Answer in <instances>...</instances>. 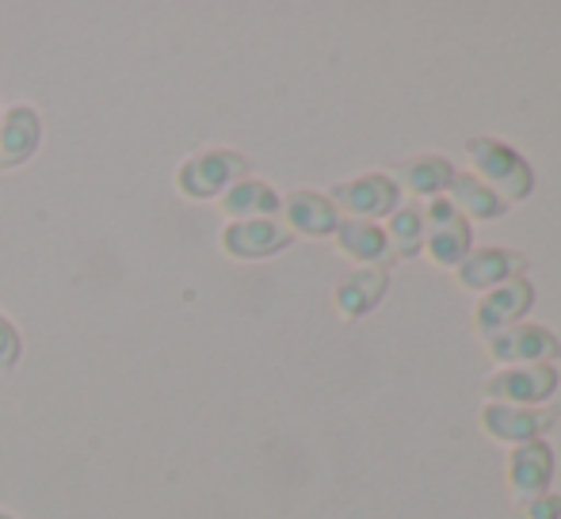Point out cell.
Masks as SVG:
<instances>
[{
	"label": "cell",
	"mask_w": 561,
	"mask_h": 519,
	"mask_svg": "<svg viewBox=\"0 0 561 519\" xmlns=\"http://www.w3.org/2000/svg\"><path fill=\"white\" fill-rule=\"evenodd\" d=\"M20 356H23V336H20V328H15V321L8 318V313H0V374L15 371Z\"/></svg>",
	"instance_id": "8992f818"
},
{
	"label": "cell",
	"mask_w": 561,
	"mask_h": 519,
	"mask_svg": "<svg viewBox=\"0 0 561 519\" xmlns=\"http://www.w3.org/2000/svg\"><path fill=\"white\" fill-rule=\"evenodd\" d=\"M43 146V115L31 104H12L0 112V172L27 164Z\"/></svg>",
	"instance_id": "7a4b0ae2"
},
{
	"label": "cell",
	"mask_w": 561,
	"mask_h": 519,
	"mask_svg": "<svg viewBox=\"0 0 561 519\" xmlns=\"http://www.w3.org/2000/svg\"><path fill=\"white\" fill-rule=\"evenodd\" d=\"M290 241V233H283L279 226L252 218V222H229L222 230V249L237 260H256L267 253H279Z\"/></svg>",
	"instance_id": "3957f363"
},
{
	"label": "cell",
	"mask_w": 561,
	"mask_h": 519,
	"mask_svg": "<svg viewBox=\"0 0 561 519\" xmlns=\"http://www.w3.org/2000/svg\"><path fill=\"white\" fill-rule=\"evenodd\" d=\"M287 215H290V226L302 233H325L329 226H333V210H329L325 199H318V195H290L287 203Z\"/></svg>",
	"instance_id": "5b68a950"
},
{
	"label": "cell",
	"mask_w": 561,
	"mask_h": 519,
	"mask_svg": "<svg viewBox=\"0 0 561 519\" xmlns=\"http://www.w3.org/2000/svg\"><path fill=\"white\" fill-rule=\"evenodd\" d=\"M0 519H15V516H8V512H0Z\"/></svg>",
	"instance_id": "52a82bcc"
},
{
	"label": "cell",
	"mask_w": 561,
	"mask_h": 519,
	"mask_svg": "<svg viewBox=\"0 0 561 519\" xmlns=\"http://www.w3.org/2000/svg\"><path fill=\"white\" fill-rule=\"evenodd\" d=\"M279 207V199L272 195V187H264L260 180H237L233 187L222 195V210L233 222H252L256 215Z\"/></svg>",
	"instance_id": "277c9868"
},
{
	"label": "cell",
	"mask_w": 561,
	"mask_h": 519,
	"mask_svg": "<svg viewBox=\"0 0 561 519\" xmlns=\"http://www.w3.org/2000/svg\"><path fill=\"white\" fill-rule=\"evenodd\" d=\"M249 172V164H244V157L229 153V149H210V153H195L192 161L180 164L176 172V187L187 195V199H215L218 192H229V187L237 184V180Z\"/></svg>",
	"instance_id": "6da1fadb"
}]
</instances>
